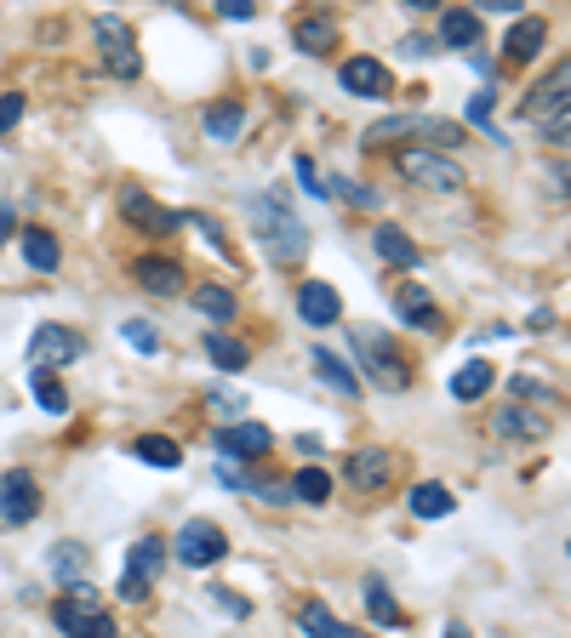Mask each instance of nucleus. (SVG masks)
Listing matches in <instances>:
<instances>
[{
	"mask_svg": "<svg viewBox=\"0 0 571 638\" xmlns=\"http://www.w3.org/2000/svg\"><path fill=\"white\" fill-rule=\"evenodd\" d=\"M23 120V92H0V137Z\"/></svg>",
	"mask_w": 571,
	"mask_h": 638,
	"instance_id": "nucleus-39",
	"label": "nucleus"
},
{
	"mask_svg": "<svg viewBox=\"0 0 571 638\" xmlns=\"http://www.w3.org/2000/svg\"><path fill=\"white\" fill-rule=\"evenodd\" d=\"M29 388H35V399H40L52 417H63V411H69V394H63V382H58L52 371H29Z\"/></svg>",
	"mask_w": 571,
	"mask_h": 638,
	"instance_id": "nucleus-36",
	"label": "nucleus"
},
{
	"mask_svg": "<svg viewBox=\"0 0 571 638\" xmlns=\"http://www.w3.org/2000/svg\"><path fill=\"white\" fill-rule=\"evenodd\" d=\"M166 542L160 535H143V542H132V558H127V576H138V581H155L160 576V565H166Z\"/></svg>",
	"mask_w": 571,
	"mask_h": 638,
	"instance_id": "nucleus-28",
	"label": "nucleus"
},
{
	"mask_svg": "<svg viewBox=\"0 0 571 638\" xmlns=\"http://www.w3.org/2000/svg\"><path fill=\"white\" fill-rule=\"evenodd\" d=\"M132 456H138V462H148V468H160V473L183 468V445L166 440V433H143V440L132 445Z\"/></svg>",
	"mask_w": 571,
	"mask_h": 638,
	"instance_id": "nucleus-25",
	"label": "nucleus"
},
{
	"mask_svg": "<svg viewBox=\"0 0 571 638\" xmlns=\"http://www.w3.org/2000/svg\"><path fill=\"white\" fill-rule=\"evenodd\" d=\"M566 553H571V542H566Z\"/></svg>",
	"mask_w": 571,
	"mask_h": 638,
	"instance_id": "nucleus-48",
	"label": "nucleus"
},
{
	"mask_svg": "<svg viewBox=\"0 0 571 638\" xmlns=\"http://www.w3.org/2000/svg\"><path fill=\"white\" fill-rule=\"evenodd\" d=\"M394 309H401V320L412 330H440V309H435V297L417 286V279H406V286L394 291Z\"/></svg>",
	"mask_w": 571,
	"mask_h": 638,
	"instance_id": "nucleus-18",
	"label": "nucleus"
},
{
	"mask_svg": "<svg viewBox=\"0 0 571 638\" xmlns=\"http://www.w3.org/2000/svg\"><path fill=\"white\" fill-rule=\"evenodd\" d=\"M297 627H304L309 638H366L360 627H349V622H337V616H332V610H326V604H320V599H309L304 610H297Z\"/></svg>",
	"mask_w": 571,
	"mask_h": 638,
	"instance_id": "nucleus-23",
	"label": "nucleus"
},
{
	"mask_svg": "<svg viewBox=\"0 0 571 638\" xmlns=\"http://www.w3.org/2000/svg\"><path fill=\"white\" fill-rule=\"evenodd\" d=\"M491 433H498V440H543L549 417H537L532 405H503V411L491 417Z\"/></svg>",
	"mask_w": 571,
	"mask_h": 638,
	"instance_id": "nucleus-17",
	"label": "nucleus"
},
{
	"mask_svg": "<svg viewBox=\"0 0 571 638\" xmlns=\"http://www.w3.org/2000/svg\"><path fill=\"white\" fill-rule=\"evenodd\" d=\"M292 40H297V52L326 58V52H337V23H332L326 12H309V17L292 23Z\"/></svg>",
	"mask_w": 571,
	"mask_h": 638,
	"instance_id": "nucleus-16",
	"label": "nucleus"
},
{
	"mask_svg": "<svg viewBox=\"0 0 571 638\" xmlns=\"http://www.w3.org/2000/svg\"><path fill=\"white\" fill-rule=\"evenodd\" d=\"M297 320L314 325V330H326V325L343 320V297L326 286V279H304V286H297Z\"/></svg>",
	"mask_w": 571,
	"mask_h": 638,
	"instance_id": "nucleus-12",
	"label": "nucleus"
},
{
	"mask_svg": "<svg viewBox=\"0 0 571 638\" xmlns=\"http://www.w3.org/2000/svg\"><path fill=\"white\" fill-rule=\"evenodd\" d=\"M240 125H246V109L235 104V97H223V104L206 109V137H212V143H235Z\"/></svg>",
	"mask_w": 571,
	"mask_h": 638,
	"instance_id": "nucleus-30",
	"label": "nucleus"
},
{
	"mask_svg": "<svg viewBox=\"0 0 571 638\" xmlns=\"http://www.w3.org/2000/svg\"><path fill=\"white\" fill-rule=\"evenodd\" d=\"M212 405H217V411H246L240 394H212Z\"/></svg>",
	"mask_w": 571,
	"mask_h": 638,
	"instance_id": "nucleus-46",
	"label": "nucleus"
},
{
	"mask_svg": "<svg viewBox=\"0 0 571 638\" xmlns=\"http://www.w3.org/2000/svg\"><path fill=\"white\" fill-rule=\"evenodd\" d=\"M23 263H29L35 274H52L58 263H63V251H58V234L52 228H23Z\"/></svg>",
	"mask_w": 571,
	"mask_h": 638,
	"instance_id": "nucleus-24",
	"label": "nucleus"
},
{
	"mask_svg": "<svg viewBox=\"0 0 571 638\" xmlns=\"http://www.w3.org/2000/svg\"><path fill=\"white\" fill-rule=\"evenodd\" d=\"M491 382H498V371H491L486 360H468L463 371H452V399L475 405V399H486V394H491Z\"/></svg>",
	"mask_w": 571,
	"mask_h": 638,
	"instance_id": "nucleus-26",
	"label": "nucleus"
},
{
	"mask_svg": "<svg viewBox=\"0 0 571 638\" xmlns=\"http://www.w3.org/2000/svg\"><path fill=\"white\" fill-rule=\"evenodd\" d=\"M292 502L326 507V502H332V473H326V468H297V479H292Z\"/></svg>",
	"mask_w": 571,
	"mask_h": 638,
	"instance_id": "nucleus-33",
	"label": "nucleus"
},
{
	"mask_svg": "<svg viewBox=\"0 0 571 638\" xmlns=\"http://www.w3.org/2000/svg\"><path fill=\"white\" fill-rule=\"evenodd\" d=\"M445 638H475V633H468L463 622H445Z\"/></svg>",
	"mask_w": 571,
	"mask_h": 638,
	"instance_id": "nucleus-47",
	"label": "nucleus"
},
{
	"mask_svg": "<svg viewBox=\"0 0 571 638\" xmlns=\"http://www.w3.org/2000/svg\"><path fill=\"white\" fill-rule=\"evenodd\" d=\"M120 599H127V604H143V599H148V581H138V576H120Z\"/></svg>",
	"mask_w": 571,
	"mask_h": 638,
	"instance_id": "nucleus-42",
	"label": "nucleus"
},
{
	"mask_svg": "<svg viewBox=\"0 0 571 638\" xmlns=\"http://www.w3.org/2000/svg\"><path fill=\"white\" fill-rule=\"evenodd\" d=\"M12 234H17V212H12V206H0V245H7Z\"/></svg>",
	"mask_w": 571,
	"mask_h": 638,
	"instance_id": "nucleus-45",
	"label": "nucleus"
},
{
	"mask_svg": "<svg viewBox=\"0 0 571 638\" xmlns=\"http://www.w3.org/2000/svg\"><path fill=\"white\" fill-rule=\"evenodd\" d=\"M171 553H178L189 570H212V565L229 558V535H223L212 519H189L178 535H171Z\"/></svg>",
	"mask_w": 571,
	"mask_h": 638,
	"instance_id": "nucleus-7",
	"label": "nucleus"
},
{
	"mask_svg": "<svg viewBox=\"0 0 571 638\" xmlns=\"http://www.w3.org/2000/svg\"><path fill=\"white\" fill-rule=\"evenodd\" d=\"M549 143L560 148V155H571V120H560V125H549Z\"/></svg>",
	"mask_w": 571,
	"mask_h": 638,
	"instance_id": "nucleus-44",
	"label": "nucleus"
},
{
	"mask_svg": "<svg viewBox=\"0 0 571 638\" xmlns=\"http://www.w3.org/2000/svg\"><path fill=\"white\" fill-rule=\"evenodd\" d=\"M297 183H304L309 194L326 200V183H320V171H314V160H309V155H297Z\"/></svg>",
	"mask_w": 571,
	"mask_h": 638,
	"instance_id": "nucleus-40",
	"label": "nucleus"
},
{
	"mask_svg": "<svg viewBox=\"0 0 571 638\" xmlns=\"http://www.w3.org/2000/svg\"><path fill=\"white\" fill-rule=\"evenodd\" d=\"M120 330H127V342H132L138 353H160V330L148 325V320H127Z\"/></svg>",
	"mask_w": 571,
	"mask_h": 638,
	"instance_id": "nucleus-37",
	"label": "nucleus"
},
{
	"mask_svg": "<svg viewBox=\"0 0 571 638\" xmlns=\"http://www.w3.org/2000/svg\"><path fill=\"white\" fill-rule=\"evenodd\" d=\"M52 622L63 627V638H115V616L97 587H63V599L52 604Z\"/></svg>",
	"mask_w": 571,
	"mask_h": 638,
	"instance_id": "nucleus-2",
	"label": "nucleus"
},
{
	"mask_svg": "<svg viewBox=\"0 0 571 638\" xmlns=\"http://www.w3.org/2000/svg\"><path fill=\"white\" fill-rule=\"evenodd\" d=\"M35 514H40V484H35V473H23V468L0 473V519H7V525H29Z\"/></svg>",
	"mask_w": 571,
	"mask_h": 638,
	"instance_id": "nucleus-11",
	"label": "nucleus"
},
{
	"mask_svg": "<svg viewBox=\"0 0 571 638\" xmlns=\"http://www.w3.org/2000/svg\"><path fill=\"white\" fill-rule=\"evenodd\" d=\"M371 245H378V257L394 263V268H417V263H424V251H417V245L406 240V228H394V222L371 228Z\"/></svg>",
	"mask_w": 571,
	"mask_h": 638,
	"instance_id": "nucleus-22",
	"label": "nucleus"
},
{
	"mask_svg": "<svg viewBox=\"0 0 571 638\" xmlns=\"http://www.w3.org/2000/svg\"><path fill=\"white\" fill-rule=\"evenodd\" d=\"M252 234L269 251V263H281V268L309 257V228H304V217H297L286 189H269V194L252 200Z\"/></svg>",
	"mask_w": 571,
	"mask_h": 638,
	"instance_id": "nucleus-1",
	"label": "nucleus"
},
{
	"mask_svg": "<svg viewBox=\"0 0 571 638\" xmlns=\"http://www.w3.org/2000/svg\"><path fill=\"white\" fill-rule=\"evenodd\" d=\"M217 12L229 17V23H246V17L258 12V7H252V0H217Z\"/></svg>",
	"mask_w": 571,
	"mask_h": 638,
	"instance_id": "nucleus-41",
	"label": "nucleus"
},
{
	"mask_svg": "<svg viewBox=\"0 0 571 638\" xmlns=\"http://www.w3.org/2000/svg\"><path fill=\"white\" fill-rule=\"evenodd\" d=\"M189 302H194V309H201L206 320H217V325H229V320H235V309H240L235 291H229V286H212V279H206V286H194V291H189Z\"/></svg>",
	"mask_w": 571,
	"mask_h": 638,
	"instance_id": "nucleus-27",
	"label": "nucleus"
},
{
	"mask_svg": "<svg viewBox=\"0 0 571 638\" xmlns=\"http://www.w3.org/2000/svg\"><path fill=\"white\" fill-rule=\"evenodd\" d=\"M412 514L417 519H452L457 514V502H452V491H445V484H417V491H412Z\"/></svg>",
	"mask_w": 571,
	"mask_h": 638,
	"instance_id": "nucleus-31",
	"label": "nucleus"
},
{
	"mask_svg": "<svg viewBox=\"0 0 571 638\" xmlns=\"http://www.w3.org/2000/svg\"><path fill=\"white\" fill-rule=\"evenodd\" d=\"M343 92H355V97H389L394 92V81H389V63H378V58H349L343 63Z\"/></svg>",
	"mask_w": 571,
	"mask_h": 638,
	"instance_id": "nucleus-15",
	"label": "nucleus"
},
{
	"mask_svg": "<svg viewBox=\"0 0 571 638\" xmlns=\"http://www.w3.org/2000/svg\"><path fill=\"white\" fill-rule=\"evenodd\" d=\"M92 29H97V52H104V69L115 74V81H138V74H143V58H138V40H132L127 23L104 12Z\"/></svg>",
	"mask_w": 571,
	"mask_h": 638,
	"instance_id": "nucleus-8",
	"label": "nucleus"
},
{
	"mask_svg": "<svg viewBox=\"0 0 571 638\" xmlns=\"http://www.w3.org/2000/svg\"><path fill=\"white\" fill-rule=\"evenodd\" d=\"M520 120H532V125H560V120H571V58H560L526 97H520Z\"/></svg>",
	"mask_w": 571,
	"mask_h": 638,
	"instance_id": "nucleus-5",
	"label": "nucleus"
},
{
	"mask_svg": "<svg viewBox=\"0 0 571 638\" xmlns=\"http://www.w3.org/2000/svg\"><path fill=\"white\" fill-rule=\"evenodd\" d=\"M394 456L383 450V445H366V450H355V456H343V479L355 484V491H389V479H394Z\"/></svg>",
	"mask_w": 571,
	"mask_h": 638,
	"instance_id": "nucleus-10",
	"label": "nucleus"
},
{
	"mask_svg": "<svg viewBox=\"0 0 571 638\" xmlns=\"http://www.w3.org/2000/svg\"><path fill=\"white\" fill-rule=\"evenodd\" d=\"M355 337V353H360V371H371V382L378 388H389V394H401V388H412V371H406V360L394 353L378 330H349Z\"/></svg>",
	"mask_w": 571,
	"mask_h": 638,
	"instance_id": "nucleus-6",
	"label": "nucleus"
},
{
	"mask_svg": "<svg viewBox=\"0 0 571 638\" xmlns=\"http://www.w3.org/2000/svg\"><path fill=\"white\" fill-rule=\"evenodd\" d=\"M401 137H424L417 148H435V155H445L463 132L452 120H435V115H394V120H378L366 132V148H383V143H401Z\"/></svg>",
	"mask_w": 571,
	"mask_h": 638,
	"instance_id": "nucleus-4",
	"label": "nucleus"
},
{
	"mask_svg": "<svg viewBox=\"0 0 571 638\" xmlns=\"http://www.w3.org/2000/svg\"><path fill=\"white\" fill-rule=\"evenodd\" d=\"M543 40H549V23H543V17H514V29L503 40V58L509 63H532L543 52Z\"/></svg>",
	"mask_w": 571,
	"mask_h": 638,
	"instance_id": "nucleus-20",
	"label": "nucleus"
},
{
	"mask_svg": "<svg viewBox=\"0 0 571 638\" xmlns=\"http://www.w3.org/2000/svg\"><path fill=\"white\" fill-rule=\"evenodd\" d=\"M206 360L217 365V371H246V342H235V337H223V330H206Z\"/></svg>",
	"mask_w": 571,
	"mask_h": 638,
	"instance_id": "nucleus-35",
	"label": "nucleus"
},
{
	"mask_svg": "<svg viewBox=\"0 0 571 638\" xmlns=\"http://www.w3.org/2000/svg\"><path fill=\"white\" fill-rule=\"evenodd\" d=\"M394 171H401L412 189H435V194H463L468 189V171L452 155H435V148H401V155H394Z\"/></svg>",
	"mask_w": 571,
	"mask_h": 638,
	"instance_id": "nucleus-3",
	"label": "nucleus"
},
{
	"mask_svg": "<svg viewBox=\"0 0 571 638\" xmlns=\"http://www.w3.org/2000/svg\"><path fill=\"white\" fill-rule=\"evenodd\" d=\"M217 610H223V616H235V622H246V616H252V604H246L240 593H229V587H212V593H206Z\"/></svg>",
	"mask_w": 571,
	"mask_h": 638,
	"instance_id": "nucleus-38",
	"label": "nucleus"
},
{
	"mask_svg": "<svg viewBox=\"0 0 571 638\" xmlns=\"http://www.w3.org/2000/svg\"><path fill=\"white\" fill-rule=\"evenodd\" d=\"M86 353V337L81 330H69V325H35V337H29V371H52V365H69V360H81Z\"/></svg>",
	"mask_w": 571,
	"mask_h": 638,
	"instance_id": "nucleus-9",
	"label": "nucleus"
},
{
	"mask_svg": "<svg viewBox=\"0 0 571 638\" xmlns=\"http://www.w3.org/2000/svg\"><path fill=\"white\" fill-rule=\"evenodd\" d=\"M468 120H475V125H486V120H491V92H480L475 104H468Z\"/></svg>",
	"mask_w": 571,
	"mask_h": 638,
	"instance_id": "nucleus-43",
	"label": "nucleus"
},
{
	"mask_svg": "<svg viewBox=\"0 0 571 638\" xmlns=\"http://www.w3.org/2000/svg\"><path fill=\"white\" fill-rule=\"evenodd\" d=\"M269 445H275V433H269L263 422H252V417H246V422H229V428H217V450H223V456H235V462H240V456H263Z\"/></svg>",
	"mask_w": 571,
	"mask_h": 638,
	"instance_id": "nucleus-14",
	"label": "nucleus"
},
{
	"mask_svg": "<svg viewBox=\"0 0 571 638\" xmlns=\"http://www.w3.org/2000/svg\"><path fill=\"white\" fill-rule=\"evenodd\" d=\"M440 40L452 46V52H475L480 46V12H468V7L440 12Z\"/></svg>",
	"mask_w": 571,
	"mask_h": 638,
	"instance_id": "nucleus-21",
	"label": "nucleus"
},
{
	"mask_svg": "<svg viewBox=\"0 0 571 638\" xmlns=\"http://www.w3.org/2000/svg\"><path fill=\"white\" fill-rule=\"evenodd\" d=\"M120 217H132V222H143V228H148V234H171V228H178V222H183L178 212H160V206H155V200H148L143 189H127V194H120Z\"/></svg>",
	"mask_w": 571,
	"mask_h": 638,
	"instance_id": "nucleus-19",
	"label": "nucleus"
},
{
	"mask_svg": "<svg viewBox=\"0 0 571 638\" xmlns=\"http://www.w3.org/2000/svg\"><path fill=\"white\" fill-rule=\"evenodd\" d=\"M314 371H320V382H326V388H337V394H360V376H355V365H343L332 348H314Z\"/></svg>",
	"mask_w": 571,
	"mask_h": 638,
	"instance_id": "nucleus-29",
	"label": "nucleus"
},
{
	"mask_svg": "<svg viewBox=\"0 0 571 638\" xmlns=\"http://www.w3.org/2000/svg\"><path fill=\"white\" fill-rule=\"evenodd\" d=\"M132 279H138L143 291H155V297H183L189 291L183 263H171V257H138L132 263Z\"/></svg>",
	"mask_w": 571,
	"mask_h": 638,
	"instance_id": "nucleus-13",
	"label": "nucleus"
},
{
	"mask_svg": "<svg viewBox=\"0 0 571 638\" xmlns=\"http://www.w3.org/2000/svg\"><path fill=\"white\" fill-rule=\"evenodd\" d=\"M52 576H58L63 587H81V581H86V547H81V542H58V547H52Z\"/></svg>",
	"mask_w": 571,
	"mask_h": 638,
	"instance_id": "nucleus-34",
	"label": "nucleus"
},
{
	"mask_svg": "<svg viewBox=\"0 0 571 638\" xmlns=\"http://www.w3.org/2000/svg\"><path fill=\"white\" fill-rule=\"evenodd\" d=\"M366 610H371V622H383V627H401L406 622V610L394 604V593H389L383 576H366Z\"/></svg>",
	"mask_w": 571,
	"mask_h": 638,
	"instance_id": "nucleus-32",
	"label": "nucleus"
}]
</instances>
